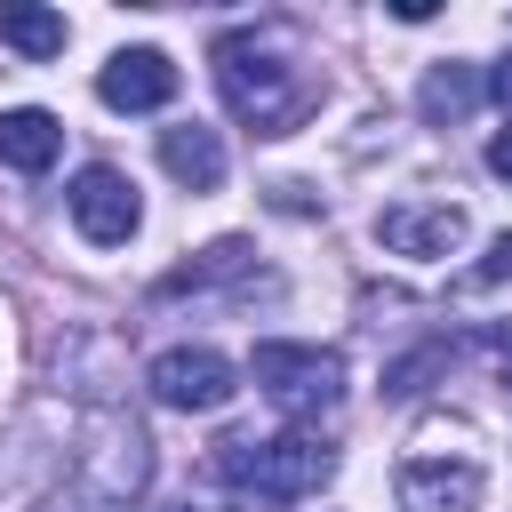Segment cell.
Listing matches in <instances>:
<instances>
[{
    "label": "cell",
    "instance_id": "5bb4252c",
    "mask_svg": "<svg viewBox=\"0 0 512 512\" xmlns=\"http://www.w3.org/2000/svg\"><path fill=\"white\" fill-rule=\"evenodd\" d=\"M472 96H480V80H472L464 64H440L416 104H424V120H456V112H472Z\"/></svg>",
    "mask_w": 512,
    "mask_h": 512
},
{
    "label": "cell",
    "instance_id": "9c48e42d",
    "mask_svg": "<svg viewBox=\"0 0 512 512\" xmlns=\"http://www.w3.org/2000/svg\"><path fill=\"white\" fill-rule=\"evenodd\" d=\"M96 96H104L112 112H160V104L176 96V64H168L160 48H120V56L96 72Z\"/></svg>",
    "mask_w": 512,
    "mask_h": 512
},
{
    "label": "cell",
    "instance_id": "277c9868",
    "mask_svg": "<svg viewBox=\"0 0 512 512\" xmlns=\"http://www.w3.org/2000/svg\"><path fill=\"white\" fill-rule=\"evenodd\" d=\"M256 392L288 416V424H320L344 408V360L320 344H256Z\"/></svg>",
    "mask_w": 512,
    "mask_h": 512
},
{
    "label": "cell",
    "instance_id": "8992f818",
    "mask_svg": "<svg viewBox=\"0 0 512 512\" xmlns=\"http://www.w3.org/2000/svg\"><path fill=\"white\" fill-rule=\"evenodd\" d=\"M64 208H72L80 240H96V248H120V240H136V224H144V200H136V184H128L120 168H104V160L72 176Z\"/></svg>",
    "mask_w": 512,
    "mask_h": 512
},
{
    "label": "cell",
    "instance_id": "5b68a950",
    "mask_svg": "<svg viewBox=\"0 0 512 512\" xmlns=\"http://www.w3.org/2000/svg\"><path fill=\"white\" fill-rule=\"evenodd\" d=\"M144 384H152L160 408H184V416H208V408H224V400L240 392V376H232V360H224L216 344H176V352H160V360L144 368Z\"/></svg>",
    "mask_w": 512,
    "mask_h": 512
},
{
    "label": "cell",
    "instance_id": "ac0fdd59",
    "mask_svg": "<svg viewBox=\"0 0 512 512\" xmlns=\"http://www.w3.org/2000/svg\"><path fill=\"white\" fill-rule=\"evenodd\" d=\"M504 368H512V360H504Z\"/></svg>",
    "mask_w": 512,
    "mask_h": 512
},
{
    "label": "cell",
    "instance_id": "2e32d148",
    "mask_svg": "<svg viewBox=\"0 0 512 512\" xmlns=\"http://www.w3.org/2000/svg\"><path fill=\"white\" fill-rule=\"evenodd\" d=\"M488 168H496V176H504V184H512V120H504V128H496V136H488Z\"/></svg>",
    "mask_w": 512,
    "mask_h": 512
},
{
    "label": "cell",
    "instance_id": "4fadbf2b",
    "mask_svg": "<svg viewBox=\"0 0 512 512\" xmlns=\"http://www.w3.org/2000/svg\"><path fill=\"white\" fill-rule=\"evenodd\" d=\"M248 264H256V248H248V240H216V248H200L184 272H168V280H160V296H200V288H216V280H240Z\"/></svg>",
    "mask_w": 512,
    "mask_h": 512
},
{
    "label": "cell",
    "instance_id": "30bf717a",
    "mask_svg": "<svg viewBox=\"0 0 512 512\" xmlns=\"http://www.w3.org/2000/svg\"><path fill=\"white\" fill-rule=\"evenodd\" d=\"M160 168L184 192H216L224 184V136L200 128V120H176V128H160Z\"/></svg>",
    "mask_w": 512,
    "mask_h": 512
},
{
    "label": "cell",
    "instance_id": "ba28073f",
    "mask_svg": "<svg viewBox=\"0 0 512 512\" xmlns=\"http://www.w3.org/2000/svg\"><path fill=\"white\" fill-rule=\"evenodd\" d=\"M480 488L472 456H416L400 472V512H480Z\"/></svg>",
    "mask_w": 512,
    "mask_h": 512
},
{
    "label": "cell",
    "instance_id": "52a82bcc",
    "mask_svg": "<svg viewBox=\"0 0 512 512\" xmlns=\"http://www.w3.org/2000/svg\"><path fill=\"white\" fill-rule=\"evenodd\" d=\"M376 240L392 256H456L464 248V208L456 200H400L376 216Z\"/></svg>",
    "mask_w": 512,
    "mask_h": 512
},
{
    "label": "cell",
    "instance_id": "e0dca14e",
    "mask_svg": "<svg viewBox=\"0 0 512 512\" xmlns=\"http://www.w3.org/2000/svg\"><path fill=\"white\" fill-rule=\"evenodd\" d=\"M480 88H488V96H496V104H512V56H504V64H496V72H488V80H480Z\"/></svg>",
    "mask_w": 512,
    "mask_h": 512
},
{
    "label": "cell",
    "instance_id": "3957f363",
    "mask_svg": "<svg viewBox=\"0 0 512 512\" xmlns=\"http://www.w3.org/2000/svg\"><path fill=\"white\" fill-rule=\"evenodd\" d=\"M72 472H80V496H88V504L128 512V504L144 496V480H152V440H144V424H136L128 408H96V416L80 424Z\"/></svg>",
    "mask_w": 512,
    "mask_h": 512
},
{
    "label": "cell",
    "instance_id": "8fae6325",
    "mask_svg": "<svg viewBox=\"0 0 512 512\" xmlns=\"http://www.w3.org/2000/svg\"><path fill=\"white\" fill-rule=\"evenodd\" d=\"M56 152H64V120L56 112H40V104L0 112V168L40 176V168H56Z\"/></svg>",
    "mask_w": 512,
    "mask_h": 512
},
{
    "label": "cell",
    "instance_id": "7c38bea8",
    "mask_svg": "<svg viewBox=\"0 0 512 512\" xmlns=\"http://www.w3.org/2000/svg\"><path fill=\"white\" fill-rule=\"evenodd\" d=\"M0 40L32 64H48V56H64V16L40 0H0Z\"/></svg>",
    "mask_w": 512,
    "mask_h": 512
},
{
    "label": "cell",
    "instance_id": "7a4b0ae2",
    "mask_svg": "<svg viewBox=\"0 0 512 512\" xmlns=\"http://www.w3.org/2000/svg\"><path fill=\"white\" fill-rule=\"evenodd\" d=\"M216 480L232 488L240 512H280L336 480V448L320 432H264V440L240 432V440H216Z\"/></svg>",
    "mask_w": 512,
    "mask_h": 512
},
{
    "label": "cell",
    "instance_id": "9a60e30c",
    "mask_svg": "<svg viewBox=\"0 0 512 512\" xmlns=\"http://www.w3.org/2000/svg\"><path fill=\"white\" fill-rule=\"evenodd\" d=\"M504 280H512V232H504V240L488 248V264H472L456 288H464V296H488V288H504Z\"/></svg>",
    "mask_w": 512,
    "mask_h": 512
},
{
    "label": "cell",
    "instance_id": "6da1fadb",
    "mask_svg": "<svg viewBox=\"0 0 512 512\" xmlns=\"http://www.w3.org/2000/svg\"><path fill=\"white\" fill-rule=\"evenodd\" d=\"M216 88H224L232 120H248L256 136H288V128H304V112L320 104V80H312L272 32H232V40H216Z\"/></svg>",
    "mask_w": 512,
    "mask_h": 512
}]
</instances>
